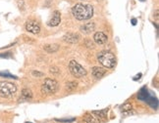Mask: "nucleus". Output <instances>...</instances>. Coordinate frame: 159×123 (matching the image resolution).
<instances>
[{
  "label": "nucleus",
  "instance_id": "0eeeda50",
  "mask_svg": "<svg viewBox=\"0 0 159 123\" xmlns=\"http://www.w3.org/2000/svg\"><path fill=\"white\" fill-rule=\"evenodd\" d=\"M61 22V16H60V12L59 11H54L53 14L50 18V20L47 22V26L48 27H57L59 26V23Z\"/></svg>",
  "mask_w": 159,
  "mask_h": 123
},
{
  "label": "nucleus",
  "instance_id": "5701e85b",
  "mask_svg": "<svg viewBox=\"0 0 159 123\" xmlns=\"http://www.w3.org/2000/svg\"><path fill=\"white\" fill-rule=\"evenodd\" d=\"M132 23H133V24L134 26V24H136V23H137V20H136V19H133V20H132Z\"/></svg>",
  "mask_w": 159,
  "mask_h": 123
},
{
  "label": "nucleus",
  "instance_id": "7ed1b4c3",
  "mask_svg": "<svg viewBox=\"0 0 159 123\" xmlns=\"http://www.w3.org/2000/svg\"><path fill=\"white\" fill-rule=\"evenodd\" d=\"M17 92V86L14 83L8 81L0 82V97L2 98H12Z\"/></svg>",
  "mask_w": 159,
  "mask_h": 123
},
{
  "label": "nucleus",
  "instance_id": "ddd939ff",
  "mask_svg": "<svg viewBox=\"0 0 159 123\" xmlns=\"http://www.w3.org/2000/svg\"><path fill=\"white\" fill-rule=\"evenodd\" d=\"M108 113V108H104V109H101V110H93V114L96 115L98 118H106Z\"/></svg>",
  "mask_w": 159,
  "mask_h": 123
},
{
  "label": "nucleus",
  "instance_id": "f8f14e48",
  "mask_svg": "<svg viewBox=\"0 0 159 123\" xmlns=\"http://www.w3.org/2000/svg\"><path fill=\"white\" fill-rule=\"evenodd\" d=\"M59 48L60 46L58 44H47L43 47V49L47 53H55L59 50Z\"/></svg>",
  "mask_w": 159,
  "mask_h": 123
},
{
  "label": "nucleus",
  "instance_id": "9d476101",
  "mask_svg": "<svg viewBox=\"0 0 159 123\" xmlns=\"http://www.w3.org/2000/svg\"><path fill=\"white\" fill-rule=\"evenodd\" d=\"M95 29V23H84V26H82L80 28V30L81 32L84 34H89L93 32H94Z\"/></svg>",
  "mask_w": 159,
  "mask_h": 123
},
{
  "label": "nucleus",
  "instance_id": "f257e3e1",
  "mask_svg": "<svg viewBox=\"0 0 159 123\" xmlns=\"http://www.w3.org/2000/svg\"><path fill=\"white\" fill-rule=\"evenodd\" d=\"M72 14L79 21H87L93 17V7L89 4H76L72 8Z\"/></svg>",
  "mask_w": 159,
  "mask_h": 123
},
{
  "label": "nucleus",
  "instance_id": "4be33fe9",
  "mask_svg": "<svg viewBox=\"0 0 159 123\" xmlns=\"http://www.w3.org/2000/svg\"><path fill=\"white\" fill-rule=\"evenodd\" d=\"M0 58H11V53H3V54H0Z\"/></svg>",
  "mask_w": 159,
  "mask_h": 123
},
{
  "label": "nucleus",
  "instance_id": "39448f33",
  "mask_svg": "<svg viewBox=\"0 0 159 123\" xmlns=\"http://www.w3.org/2000/svg\"><path fill=\"white\" fill-rule=\"evenodd\" d=\"M69 70L72 75L76 78H82L87 75V70L76 61H71L69 63Z\"/></svg>",
  "mask_w": 159,
  "mask_h": 123
},
{
  "label": "nucleus",
  "instance_id": "6ab92c4d",
  "mask_svg": "<svg viewBox=\"0 0 159 123\" xmlns=\"http://www.w3.org/2000/svg\"><path fill=\"white\" fill-rule=\"evenodd\" d=\"M32 74H33V76H34V77H36V78L44 76V73L39 72V71H38V70H33V71H32Z\"/></svg>",
  "mask_w": 159,
  "mask_h": 123
},
{
  "label": "nucleus",
  "instance_id": "4468645a",
  "mask_svg": "<svg viewBox=\"0 0 159 123\" xmlns=\"http://www.w3.org/2000/svg\"><path fill=\"white\" fill-rule=\"evenodd\" d=\"M22 97L24 98L25 100H29V99H32L33 98V93H32V91H30V89H23L22 91Z\"/></svg>",
  "mask_w": 159,
  "mask_h": 123
},
{
  "label": "nucleus",
  "instance_id": "9b49d317",
  "mask_svg": "<svg viewBox=\"0 0 159 123\" xmlns=\"http://www.w3.org/2000/svg\"><path fill=\"white\" fill-rule=\"evenodd\" d=\"M91 73H93V75L94 78L100 79L106 74V70L104 69H102V67L94 66V67H93V70H91Z\"/></svg>",
  "mask_w": 159,
  "mask_h": 123
},
{
  "label": "nucleus",
  "instance_id": "a211bd4d",
  "mask_svg": "<svg viewBox=\"0 0 159 123\" xmlns=\"http://www.w3.org/2000/svg\"><path fill=\"white\" fill-rule=\"evenodd\" d=\"M18 7L20 8V10L25 11V9H26V4H25V1H24V0H18Z\"/></svg>",
  "mask_w": 159,
  "mask_h": 123
},
{
  "label": "nucleus",
  "instance_id": "20e7f679",
  "mask_svg": "<svg viewBox=\"0 0 159 123\" xmlns=\"http://www.w3.org/2000/svg\"><path fill=\"white\" fill-rule=\"evenodd\" d=\"M58 88H59V84L55 79L45 78L43 84L41 86V92H42V94H45V95H52L56 93Z\"/></svg>",
  "mask_w": 159,
  "mask_h": 123
},
{
  "label": "nucleus",
  "instance_id": "6e6552de",
  "mask_svg": "<svg viewBox=\"0 0 159 123\" xmlns=\"http://www.w3.org/2000/svg\"><path fill=\"white\" fill-rule=\"evenodd\" d=\"M93 40L96 44L98 45H103L108 41V36L102 32H97L93 35Z\"/></svg>",
  "mask_w": 159,
  "mask_h": 123
},
{
  "label": "nucleus",
  "instance_id": "f03ea898",
  "mask_svg": "<svg viewBox=\"0 0 159 123\" xmlns=\"http://www.w3.org/2000/svg\"><path fill=\"white\" fill-rule=\"evenodd\" d=\"M97 60L99 64L106 67V69H114L117 64V61L114 56V54L109 51H101L97 54Z\"/></svg>",
  "mask_w": 159,
  "mask_h": 123
},
{
  "label": "nucleus",
  "instance_id": "aec40b11",
  "mask_svg": "<svg viewBox=\"0 0 159 123\" xmlns=\"http://www.w3.org/2000/svg\"><path fill=\"white\" fill-rule=\"evenodd\" d=\"M67 85V88L68 89H70V90H72V89H75L76 87H77V83L76 82H69V83H67L66 84Z\"/></svg>",
  "mask_w": 159,
  "mask_h": 123
},
{
  "label": "nucleus",
  "instance_id": "423d86ee",
  "mask_svg": "<svg viewBox=\"0 0 159 123\" xmlns=\"http://www.w3.org/2000/svg\"><path fill=\"white\" fill-rule=\"evenodd\" d=\"M26 30L30 33L39 34L40 32V27H39V24L34 21H28L26 23Z\"/></svg>",
  "mask_w": 159,
  "mask_h": 123
},
{
  "label": "nucleus",
  "instance_id": "412c9836",
  "mask_svg": "<svg viewBox=\"0 0 159 123\" xmlns=\"http://www.w3.org/2000/svg\"><path fill=\"white\" fill-rule=\"evenodd\" d=\"M50 72L53 73V74H59L60 70H59L58 67H56V66H52V67H50Z\"/></svg>",
  "mask_w": 159,
  "mask_h": 123
},
{
  "label": "nucleus",
  "instance_id": "b1692460",
  "mask_svg": "<svg viewBox=\"0 0 159 123\" xmlns=\"http://www.w3.org/2000/svg\"><path fill=\"white\" fill-rule=\"evenodd\" d=\"M140 1H144V0H140Z\"/></svg>",
  "mask_w": 159,
  "mask_h": 123
},
{
  "label": "nucleus",
  "instance_id": "f3484780",
  "mask_svg": "<svg viewBox=\"0 0 159 123\" xmlns=\"http://www.w3.org/2000/svg\"><path fill=\"white\" fill-rule=\"evenodd\" d=\"M133 107H132V104H129V103H127L125 104L123 107H122V112H130V110H132Z\"/></svg>",
  "mask_w": 159,
  "mask_h": 123
},
{
  "label": "nucleus",
  "instance_id": "dca6fc26",
  "mask_svg": "<svg viewBox=\"0 0 159 123\" xmlns=\"http://www.w3.org/2000/svg\"><path fill=\"white\" fill-rule=\"evenodd\" d=\"M0 76L6 77V78H13V79H17V77H16V76L12 75L11 73H9V72H7V71H4V72H1V71H0Z\"/></svg>",
  "mask_w": 159,
  "mask_h": 123
},
{
  "label": "nucleus",
  "instance_id": "2eb2a0df",
  "mask_svg": "<svg viewBox=\"0 0 159 123\" xmlns=\"http://www.w3.org/2000/svg\"><path fill=\"white\" fill-rule=\"evenodd\" d=\"M84 120L87 123H98V121H97V119L95 117H93L91 114H87L85 115V117H84Z\"/></svg>",
  "mask_w": 159,
  "mask_h": 123
},
{
  "label": "nucleus",
  "instance_id": "1a4fd4ad",
  "mask_svg": "<svg viewBox=\"0 0 159 123\" xmlns=\"http://www.w3.org/2000/svg\"><path fill=\"white\" fill-rule=\"evenodd\" d=\"M80 39V35L77 33H72L68 32L63 36V40L67 43H70V44H75Z\"/></svg>",
  "mask_w": 159,
  "mask_h": 123
}]
</instances>
